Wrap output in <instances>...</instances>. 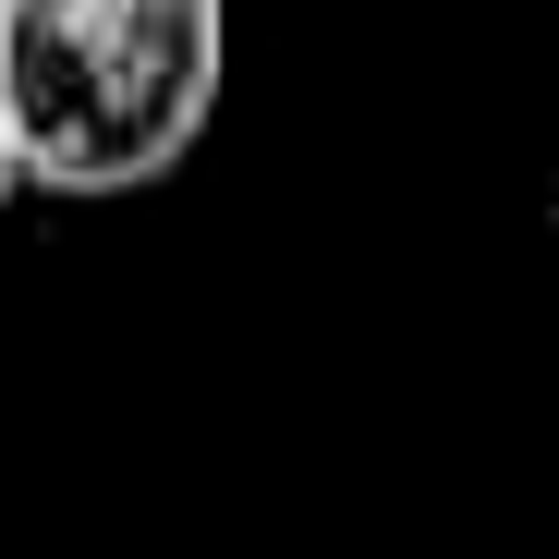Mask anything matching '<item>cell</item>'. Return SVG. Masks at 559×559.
<instances>
[{
  "instance_id": "obj_1",
  "label": "cell",
  "mask_w": 559,
  "mask_h": 559,
  "mask_svg": "<svg viewBox=\"0 0 559 559\" xmlns=\"http://www.w3.org/2000/svg\"><path fill=\"white\" fill-rule=\"evenodd\" d=\"M231 0H0V110L37 195H146L207 146Z\"/></svg>"
},
{
  "instance_id": "obj_2",
  "label": "cell",
  "mask_w": 559,
  "mask_h": 559,
  "mask_svg": "<svg viewBox=\"0 0 559 559\" xmlns=\"http://www.w3.org/2000/svg\"><path fill=\"white\" fill-rule=\"evenodd\" d=\"M25 195V158H13V110H0V207Z\"/></svg>"
},
{
  "instance_id": "obj_3",
  "label": "cell",
  "mask_w": 559,
  "mask_h": 559,
  "mask_svg": "<svg viewBox=\"0 0 559 559\" xmlns=\"http://www.w3.org/2000/svg\"><path fill=\"white\" fill-rule=\"evenodd\" d=\"M547 231H559V182H547Z\"/></svg>"
}]
</instances>
